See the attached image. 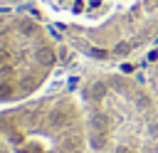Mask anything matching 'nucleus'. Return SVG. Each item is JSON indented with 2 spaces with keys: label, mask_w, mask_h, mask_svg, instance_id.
<instances>
[{
  "label": "nucleus",
  "mask_w": 158,
  "mask_h": 153,
  "mask_svg": "<svg viewBox=\"0 0 158 153\" xmlns=\"http://www.w3.org/2000/svg\"><path fill=\"white\" fill-rule=\"evenodd\" d=\"M74 94L91 153H158V96L143 76L99 67L77 81Z\"/></svg>",
  "instance_id": "nucleus-1"
},
{
  "label": "nucleus",
  "mask_w": 158,
  "mask_h": 153,
  "mask_svg": "<svg viewBox=\"0 0 158 153\" xmlns=\"http://www.w3.org/2000/svg\"><path fill=\"white\" fill-rule=\"evenodd\" d=\"M79 54L114 64L158 42V0H37Z\"/></svg>",
  "instance_id": "nucleus-2"
},
{
  "label": "nucleus",
  "mask_w": 158,
  "mask_h": 153,
  "mask_svg": "<svg viewBox=\"0 0 158 153\" xmlns=\"http://www.w3.org/2000/svg\"><path fill=\"white\" fill-rule=\"evenodd\" d=\"M0 153H91L74 89L0 106Z\"/></svg>",
  "instance_id": "nucleus-3"
},
{
  "label": "nucleus",
  "mask_w": 158,
  "mask_h": 153,
  "mask_svg": "<svg viewBox=\"0 0 158 153\" xmlns=\"http://www.w3.org/2000/svg\"><path fill=\"white\" fill-rule=\"evenodd\" d=\"M59 64V39L40 17L0 10V106L42 94Z\"/></svg>",
  "instance_id": "nucleus-4"
},
{
  "label": "nucleus",
  "mask_w": 158,
  "mask_h": 153,
  "mask_svg": "<svg viewBox=\"0 0 158 153\" xmlns=\"http://www.w3.org/2000/svg\"><path fill=\"white\" fill-rule=\"evenodd\" d=\"M143 79L151 84V89H153L156 96H158V52L148 59V64H146V69H143Z\"/></svg>",
  "instance_id": "nucleus-5"
}]
</instances>
